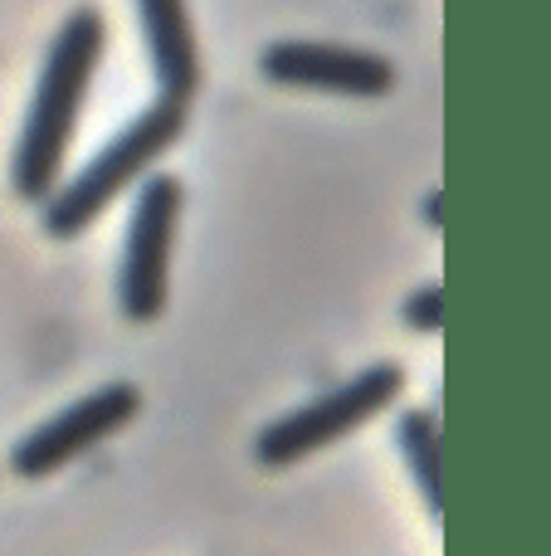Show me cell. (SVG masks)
Listing matches in <instances>:
<instances>
[{
  "label": "cell",
  "instance_id": "6",
  "mask_svg": "<svg viewBox=\"0 0 551 556\" xmlns=\"http://www.w3.org/2000/svg\"><path fill=\"white\" fill-rule=\"evenodd\" d=\"M259 74L283 88H318L342 98H386L396 88V64L386 54L332 39H273L259 54Z\"/></svg>",
  "mask_w": 551,
  "mask_h": 556
},
{
  "label": "cell",
  "instance_id": "4",
  "mask_svg": "<svg viewBox=\"0 0 551 556\" xmlns=\"http://www.w3.org/2000/svg\"><path fill=\"white\" fill-rule=\"evenodd\" d=\"M181 211H185L181 176H166V172L142 176L132 220H127L123 264H117V307H123L127 323H156L162 317Z\"/></svg>",
  "mask_w": 551,
  "mask_h": 556
},
{
  "label": "cell",
  "instance_id": "5",
  "mask_svg": "<svg viewBox=\"0 0 551 556\" xmlns=\"http://www.w3.org/2000/svg\"><path fill=\"white\" fill-rule=\"evenodd\" d=\"M142 410V391L132 381H113L88 391L84 401L64 405L59 415H49L44 425L25 434V440L10 450V469L20 479H49L64 464H74L78 454H88L93 444H103L107 434H117L132 415Z\"/></svg>",
  "mask_w": 551,
  "mask_h": 556
},
{
  "label": "cell",
  "instance_id": "8",
  "mask_svg": "<svg viewBox=\"0 0 551 556\" xmlns=\"http://www.w3.org/2000/svg\"><path fill=\"white\" fill-rule=\"evenodd\" d=\"M396 444L406 454L410 473H415V489L425 498V513L439 518L445 498H439V415L435 410H406L396 420Z\"/></svg>",
  "mask_w": 551,
  "mask_h": 556
},
{
  "label": "cell",
  "instance_id": "3",
  "mask_svg": "<svg viewBox=\"0 0 551 556\" xmlns=\"http://www.w3.org/2000/svg\"><path fill=\"white\" fill-rule=\"evenodd\" d=\"M400 391H406V371H400L396 362L367 366V371H357L347 386H332V391L312 395L308 405L279 415L273 425H264L259 440H254V459H259L264 469H293V464H303L308 454L328 450V444L347 440L351 430L371 425Z\"/></svg>",
  "mask_w": 551,
  "mask_h": 556
},
{
  "label": "cell",
  "instance_id": "7",
  "mask_svg": "<svg viewBox=\"0 0 551 556\" xmlns=\"http://www.w3.org/2000/svg\"><path fill=\"white\" fill-rule=\"evenodd\" d=\"M137 20H142L156 98L191 108L195 88H201V49H195L191 5L185 0H137Z\"/></svg>",
  "mask_w": 551,
  "mask_h": 556
},
{
  "label": "cell",
  "instance_id": "1",
  "mask_svg": "<svg viewBox=\"0 0 551 556\" xmlns=\"http://www.w3.org/2000/svg\"><path fill=\"white\" fill-rule=\"evenodd\" d=\"M107 49V20L93 5H78L64 15L44 49V68L35 78V93L25 108V127H20L15 156H10V186L20 201L44 205L54 186L64 181V162L74 147L78 117H84V98L93 88L98 59Z\"/></svg>",
  "mask_w": 551,
  "mask_h": 556
},
{
  "label": "cell",
  "instance_id": "2",
  "mask_svg": "<svg viewBox=\"0 0 551 556\" xmlns=\"http://www.w3.org/2000/svg\"><path fill=\"white\" fill-rule=\"evenodd\" d=\"M185 123H191V108L166 103V98H156L146 113H137L84 172H74L68 181L54 186V195L44 201V215H39L49 240H78L88 225H98V215H103L127 186L152 176V166L181 142Z\"/></svg>",
  "mask_w": 551,
  "mask_h": 556
},
{
  "label": "cell",
  "instance_id": "9",
  "mask_svg": "<svg viewBox=\"0 0 551 556\" xmlns=\"http://www.w3.org/2000/svg\"><path fill=\"white\" fill-rule=\"evenodd\" d=\"M406 323L415 327V332H439V327H445V293H439V283L415 288V293H410Z\"/></svg>",
  "mask_w": 551,
  "mask_h": 556
}]
</instances>
